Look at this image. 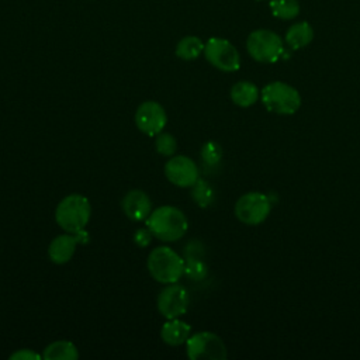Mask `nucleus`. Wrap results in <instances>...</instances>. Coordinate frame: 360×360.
Listing matches in <instances>:
<instances>
[{
	"label": "nucleus",
	"instance_id": "obj_24",
	"mask_svg": "<svg viewBox=\"0 0 360 360\" xmlns=\"http://www.w3.org/2000/svg\"><path fill=\"white\" fill-rule=\"evenodd\" d=\"M152 232L149 231L148 226L145 228H138L134 233V242L139 246V248H146L149 246V243L152 242Z\"/></svg>",
	"mask_w": 360,
	"mask_h": 360
},
{
	"label": "nucleus",
	"instance_id": "obj_18",
	"mask_svg": "<svg viewBox=\"0 0 360 360\" xmlns=\"http://www.w3.org/2000/svg\"><path fill=\"white\" fill-rule=\"evenodd\" d=\"M204 42L195 35L183 37L176 45V56L183 60H194L204 53Z\"/></svg>",
	"mask_w": 360,
	"mask_h": 360
},
{
	"label": "nucleus",
	"instance_id": "obj_3",
	"mask_svg": "<svg viewBox=\"0 0 360 360\" xmlns=\"http://www.w3.org/2000/svg\"><path fill=\"white\" fill-rule=\"evenodd\" d=\"M91 217V205L87 197L79 193L63 197L55 208V221L70 233L80 232L86 228Z\"/></svg>",
	"mask_w": 360,
	"mask_h": 360
},
{
	"label": "nucleus",
	"instance_id": "obj_2",
	"mask_svg": "<svg viewBox=\"0 0 360 360\" xmlns=\"http://www.w3.org/2000/svg\"><path fill=\"white\" fill-rule=\"evenodd\" d=\"M146 267L152 278L163 285L179 283L184 276V257L170 246H158L149 252Z\"/></svg>",
	"mask_w": 360,
	"mask_h": 360
},
{
	"label": "nucleus",
	"instance_id": "obj_5",
	"mask_svg": "<svg viewBox=\"0 0 360 360\" xmlns=\"http://www.w3.org/2000/svg\"><path fill=\"white\" fill-rule=\"evenodd\" d=\"M249 55L262 63H274L284 53L281 38L269 30H256L246 39Z\"/></svg>",
	"mask_w": 360,
	"mask_h": 360
},
{
	"label": "nucleus",
	"instance_id": "obj_19",
	"mask_svg": "<svg viewBox=\"0 0 360 360\" xmlns=\"http://www.w3.org/2000/svg\"><path fill=\"white\" fill-rule=\"evenodd\" d=\"M269 6L273 15L281 20H291L300 13V3L297 0H270Z\"/></svg>",
	"mask_w": 360,
	"mask_h": 360
},
{
	"label": "nucleus",
	"instance_id": "obj_21",
	"mask_svg": "<svg viewBox=\"0 0 360 360\" xmlns=\"http://www.w3.org/2000/svg\"><path fill=\"white\" fill-rule=\"evenodd\" d=\"M207 273L208 267L200 257H184V276H187L190 280H204Z\"/></svg>",
	"mask_w": 360,
	"mask_h": 360
},
{
	"label": "nucleus",
	"instance_id": "obj_15",
	"mask_svg": "<svg viewBox=\"0 0 360 360\" xmlns=\"http://www.w3.org/2000/svg\"><path fill=\"white\" fill-rule=\"evenodd\" d=\"M231 100L233 104H236L238 107H250L253 105L257 98H259V89L255 83L248 82V80H242L235 83L231 87Z\"/></svg>",
	"mask_w": 360,
	"mask_h": 360
},
{
	"label": "nucleus",
	"instance_id": "obj_25",
	"mask_svg": "<svg viewBox=\"0 0 360 360\" xmlns=\"http://www.w3.org/2000/svg\"><path fill=\"white\" fill-rule=\"evenodd\" d=\"M10 360H39L42 359V354H39L38 352L32 350V349H20L15 350L14 353H11L8 356Z\"/></svg>",
	"mask_w": 360,
	"mask_h": 360
},
{
	"label": "nucleus",
	"instance_id": "obj_9",
	"mask_svg": "<svg viewBox=\"0 0 360 360\" xmlns=\"http://www.w3.org/2000/svg\"><path fill=\"white\" fill-rule=\"evenodd\" d=\"M188 302L190 298L187 290L179 283H172L165 284V287L159 291L156 307L163 318L173 319L180 318L187 312Z\"/></svg>",
	"mask_w": 360,
	"mask_h": 360
},
{
	"label": "nucleus",
	"instance_id": "obj_20",
	"mask_svg": "<svg viewBox=\"0 0 360 360\" xmlns=\"http://www.w3.org/2000/svg\"><path fill=\"white\" fill-rule=\"evenodd\" d=\"M191 197L197 205L205 208L212 204V201L215 198V193L210 183H207L202 179H198L195 181V184L191 186Z\"/></svg>",
	"mask_w": 360,
	"mask_h": 360
},
{
	"label": "nucleus",
	"instance_id": "obj_22",
	"mask_svg": "<svg viewBox=\"0 0 360 360\" xmlns=\"http://www.w3.org/2000/svg\"><path fill=\"white\" fill-rule=\"evenodd\" d=\"M155 149L159 155L170 158L177 149V141L172 134L162 131L155 136Z\"/></svg>",
	"mask_w": 360,
	"mask_h": 360
},
{
	"label": "nucleus",
	"instance_id": "obj_7",
	"mask_svg": "<svg viewBox=\"0 0 360 360\" xmlns=\"http://www.w3.org/2000/svg\"><path fill=\"white\" fill-rule=\"evenodd\" d=\"M271 211L270 198L259 191H250L235 202V217L245 225L262 224Z\"/></svg>",
	"mask_w": 360,
	"mask_h": 360
},
{
	"label": "nucleus",
	"instance_id": "obj_4",
	"mask_svg": "<svg viewBox=\"0 0 360 360\" xmlns=\"http://www.w3.org/2000/svg\"><path fill=\"white\" fill-rule=\"evenodd\" d=\"M260 100L267 111L278 115H292L301 107L298 90L284 82H271L260 91Z\"/></svg>",
	"mask_w": 360,
	"mask_h": 360
},
{
	"label": "nucleus",
	"instance_id": "obj_14",
	"mask_svg": "<svg viewBox=\"0 0 360 360\" xmlns=\"http://www.w3.org/2000/svg\"><path fill=\"white\" fill-rule=\"evenodd\" d=\"M190 335H191L190 323L179 318L166 319V322L160 328V339L169 346L184 345Z\"/></svg>",
	"mask_w": 360,
	"mask_h": 360
},
{
	"label": "nucleus",
	"instance_id": "obj_13",
	"mask_svg": "<svg viewBox=\"0 0 360 360\" xmlns=\"http://www.w3.org/2000/svg\"><path fill=\"white\" fill-rule=\"evenodd\" d=\"M121 208L127 218L134 222L146 221L152 212V200L149 195L138 188L129 190L121 200Z\"/></svg>",
	"mask_w": 360,
	"mask_h": 360
},
{
	"label": "nucleus",
	"instance_id": "obj_12",
	"mask_svg": "<svg viewBox=\"0 0 360 360\" xmlns=\"http://www.w3.org/2000/svg\"><path fill=\"white\" fill-rule=\"evenodd\" d=\"M86 239H87V232L84 229L76 233L66 232L63 235L55 236L48 246L49 260L55 264L68 263L73 257L77 245L84 243Z\"/></svg>",
	"mask_w": 360,
	"mask_h": 360
},
{
	"label": "nucleus",
	"instance_id": "obj_17",
	"mask_svg": "<svg viewBox=\"0 0 360 360\" xmlns=\"http://www.w3.org/2000/svg\"><path fill=\"white\" fill-rule=\"evenodd\" d=\"M42 359H45V360H77L79 350H77L76 345L69 340H55L44 349Z\"/></svg>",
	"mask_w": 360,
	"mask_h": 360
},
{
	"label": "nucleus",
	"instance_id": "obj_16",
	"mask_svg": "<svg viewBox=\"0 0 360 360\" xmlns=\"http://www.w3.org/2000/svg\"><path fill=\"white\" fill-rule=\"evenodd\" d=\"M314 39V30L307 21L292 24L285 32V42L291 49H301Z\"/></svg>",
	"mask_w": 360,
	"mask_h": 360
},
{
	"label": "nucleus",
	"instance_id": "obj_8",
	"mask_svg": "<svg viewBox=\"0 0 360 360\" xmlns=\"http://www.w3.org/2000/svg\"><path fill=\"white\" fill-rule=\"evenodd\" d=\"M204 56L214 68L222 72H236L240 68L238 49L224 38H210L204 45Z\"/></svg>",
	"mask_w": 360,
	"mask_h": 360
},
{
	"label": "nucleus",
	"instance_id": "obj_23",
	"mask_svg": "<svg viewBox=\"0 0 360 360\" xmlns=\"http://www.w3.org/2000/svg\"><path fill=\"white\" fill-rule=\"evenodd\" d=\"M222 158V149L221 146L214 142V141H210V142H205L201 148V159L202 162L207 165V166H215L219 163Z\"/></svg>",
	"mask_w": 360,
	"mask_h": 360
},
{
	"label": "nucleus",
	"instance_id": "obj_11",
	"mask_svg": "<svg viewBox=\"0 0 360 360\" xmlns=\"http://www.w3.org/2000/svg\"><path fill=\"white\" fill-rule=\"evenodd\" d=\"M165 176L166 179L181 188L191 187L200 179V170L197 163L184 155H173L165 163Z\"/></svg>",
	"mask_w": 360,
	"mask_h": 360
},
{
	"label": "nucleus",
	"instance_id": "obj_10",
	"mask_svg": "<svg viewBox=\"0 0 360 360\" xmlns=\"http://www.w3.org/2000/svg\"><path fill=\"white\" fill-rule=\"evenodd\" d=\"M167 115L163 105L153 100H146L141 103L135 111V125L136 128L148 135L156 136L166 127Z\"/></svg>",
	"mask_w": 360,
	"mask_h": 360
},
{
	"label": "nucleus",
	"instance_id": "obj_1",
	"mask_svg": "<svg viewBox=\"0 0 360 360\" xmlns=\"http://www.w3.org/2000/svg\"><path fill=\"white\" fill-rule=\"evenodd\" d=\"M145 222L152 235L162 242H176L188 229L186 214L174 205H162L152 210Z\"/></svg>",
	"mask_w": 360,
	"mask_h": 360
},
{
	"label": "nucleus",
	"instance_id": "obj_6",
	"mask_svg": "<svg viewBox=\"0 0 360 360\" xmlns=\"http://www.w3.org/2000/svg\"><path fill=\"white\" fill-rule=\"evenodd\" d=\"M186 354L190 360H224L226 359V346L217 333L201 330L188 336Z\"/></svg>",
	"mask_w": 360,
	"mask_h": 360
}]
</instances>
